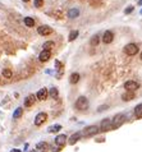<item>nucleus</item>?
Returning a JSON list of instances; mask_svg holds the SVG:
<instances>
[{
  "mask_svg": "<svg viewBox=\"0 0 142 152\" xmlns=\"http://www.w3.org/2000/svg\"><path fill=\"white\" fill-rule=\"evenodd\" d=\"M124 121H126V115L122 114V112H120V114H117L114 116L113 120H111V129H117V128H119Z\"/></svg>",
  "mask_w": 142,
  "mask_h": 152,
  "instance_id": "f257e3e1",
  "label": "nucleus"
},
{
  "mask_svg": "<svg viewBox=\"0 0 142 152\" xmlns=\"http://www.w3.org/2000/svg\"><path fill=\"white\" fill-rule=\"evenodd\" d=\"M76 107L78 110H86L88 107V100L85 96L78 97L77 98V101H76Z\"/></svg>",
  "mask_w": 142,
  "mask_h": 152,
  "instance_id": "f03ea898",
  "label": "nucleus"
},
{
  "mask_svg": "<svg viewBox=\"0 0 142 152\" xmlns=\"http://www.w3.org/2000/svg\"><path fill=\"white\" fill-rule=\"evenodd\" d=\"M124 52L127 54V55L132 56V55H136V54L138 52V47L136 44H128L126 45V47H124Z\"/></svg>",
  "mask_w": 142,
  "mask_h": 152,
  "instance_id": "7ed1b4c3",
  "label": "nucleus"
},
{
  "mask_svg": "<svg viewBox=\"0 0 142 152\" xmlns=\"http://www.w3.org/2000/svg\"><path fill=\"white\" fill-rule=\"evenodd\" d=\"M46 119H47L46 112H38L36 115V118H35V125H36V127H40V125H42L45 123Z\"/></svg>",
  "mask_w": 142,
  "mask_h": 152,
  "instance_id": "20e7f679",
  "label": "nucleus"
},
{
  "mask_svg": "<svg viewBox=\"0 0 142 152\" xmlns=\"http://www.w3.org/2000/svg\"><path fill=\"white\" fill-rule=\"evenodd\" d=\"M97 132H99V128H97L96 125H90V127H87L83 130V136L85 137H91V136H95Z\"/></svg>",
  "mask_w": 142,
  "mask_h": 152,
  "instance_id": "39448f33",
  "label": "nucleus"
},
{
  "mask_svg": "<svg viewBox=\"0 0 142 152\" xmlns=\"http://www.w3.org/2000/svg\"><path fill=\"white\" fill-rule=\"evenodd\" d=\"M138 87H140V86H138V83L134 82V80H128V82L124 83V88H126L128 92H134Z\"/></svg>",
  "mask_w": 142,
  "mask_h": 152,
  "instance_id": "423d86ee",
  "label": "nucleus"
},
{
  "mask_svg": "<svg viewBox=\"0 0 142 152\" xmlns=\"http://www.w3.org/2000/svg\"><path fill=\"white\" fill-rule=\"evenodd\" d=\"M37 32H38V35H41V36H47L51 33L53 29H51V27H49V26H41L37 28Z\"/></svg>",
  "mask_w": 142,
  "mask_h": 152,
  "instance_id": "0eeeda50",
  "label": "nucleus"
},
{
  "mask_svg": "<svg viewBox=\"0 0 142 152\" xmlns=\"http://www.w3.org/2000/svg\"><path fill=\"white\" fill-rule=\"evenodd\" d=\"M113 38H114V35L111 31H105L104 35H102V41H104L105 44H110L113 42Z\"/></svg>",
  "mask_w": 142,
  "mask_h": 152,
  "instance_id": "6e6552de",
  "label": "nucleus"
},
{
  "mask_svg": "<svg viewBox=\"0 0 142 152\" xmlns=\"http://www.w3.org/2000/svg\"><path fill=\"white\" fill-rule=\"evenodd\" d=\"M111 129V120L110 119H104L101 121V125H100V130L105 132V130H110Z\"/></svg>",
  "mask_w": 142,
  "mask_h": 152,
  "instance_id": "1a4fd4ad",
  "label": "nucleus"
},
{
  "mask_svg": "<svg viewBox=\"0 0 142 152\" xmlns=\"http://www.w3.org/2000/svg\"><path fill=\"white\" fill-rule=\"evenodd\" d=\"M67 142V136L66 134H60V136H58L57 138H55V143L59 146V147H61V146H64Z\"/></svg>",
  "mask_w": 142,
  "mask_h": 152,
  "instance_id": "9d476101",
  "label": "nucleus"
},
{
  "mask_svg": "<svg viewBox=\"0 0 142 152\" xmlns=\"http://www.w3.org/2000/svg\"><path fill=\"white\" fill-rule=\"evenodd\" d=\"M47 95H49V92H47V89L46 88H41L40 91L37 92V95H36V97L38 98V100H41V101H44V100H46V97H47Z\"/></svg>",
  "mask_w": 142,
  "mask_h": 152,
  "instance_id": "9b49d317",
  "label": "nucleus"
},
{
  "mask_svg": "<svg viewBox=\"0 0 142 152\" xmlns=\"http://www.w3.org/2000/svg\"><path fill=\"white\" fill-rule=\"evenodd\" d=\"M50 56H51V54L50 51H46V50H42V51L40 52V55H38V59H40V61H47L50 59Z\"/></svg>",
  "mask_w": 142,
  "mask_h": 152,
  "instance_id": "f8f14e48",
  "label": "nucleus"
},
{
  "mask_svg": "<svg viewBox=\"0 0 142 152\" xmlns=\"http://www.w3.org/2000/svg\"><path fill=\"white\" fill-rule=\"evenodd\" d=\"M35 101H36V98H35L33 95H28V96L26 97V100H25V106H26V107L32 106V105L35 104Z\"/></svg>",
  "mask_w": 142,
  "mask_h": 152,
  "instance_id": "ddd939ff",
  "label": "nucleus"
},
{
  "mask_svg": "<svg viewBox=\"0 0 142 152\" xmlns=\"http://www.w3.org/2000/svg\"><path fill=\"white\" fill-rule=\"evenodd\" d=\"M134 115H136V118H138V119L142 118V104H140V105H137L134 107Z\"/></svg>",
  "mask_w": 142,
  "mask_h": 152,
  "instance_id": "4468645a",
  "label": "nucleus"
},
{
  "mask_svg": "<svg viewBox=\"0 0 142 152\" xmlns=\"http://www.w3.org/2000/svg\"><path fill=\"white\" fill-rule=\"evenodd\" d=\"M81 138V133H74L72 137L69 138V145H74L76 142H78V139Z\"/></svg>",
  "mask_w": 142,
  "mask_h": 152,
  "instance_id": "2eb2a0df",
  "label": "nucleus"
},
{
  "mask_svg": "<svg viewBox=\"0 0 142 152\" xmlns=\"http://www.w3.org/2000/svg\"><path fill=\"white\" fill-rule=\"evenodd\" d=\"M36 148L38 151H41V152H45L47 148H49V146H47V143H45V142H40V143H37Z\"/></svg>",
  "mask_w": 142,
  "mask_h": 152,
  "instance_id": "dca6fc26",
  "label": "nucleus"
},
{
  "mask_svg": "<svg viewBox=\"0 0 142 152\" xmlns=\"http://www.w3.org/2000/svg\"><path fill=\"white\" fill-rule=\"evenodd\" d=\"M122 98L124 101H131L132 98H134V92H128V91H127L126 93L122 96Z\"/></svg>",
  "mask_w": 142,
  "mask_h": 152,
  "instance_id": "f3484780",
  "label": "nucleus"
},
{
  "mask_svg": "<svg viewBox=\"0 0 142 152\" xmlns=\"http://www.w3.org/2000/svg\"><path fill=\"white\" fill-rule=\"evenodd\" d=\"M54 46H55V44L53 42V41H46V42L42 45L44 50H46V51H50V50H51Z\"/></svg>",
  "mask_w": 142,
  "mask_h": 152,
  "instance_id": "a211bd4d",
  "label": "nucleus"
},
{
  "mask_svg": "<svg viewBox=\"0 0 142 152\" xmlns=\"http://www.w3.org/2000/svg\"><path fill=\"white\" fill-rule=\"evenodd\" d=\"M78 16H79L78 9H70V10L68 12V17H69V18H77Z\"/></svg>",
  "mask_w": 142,
  "mask_h": 152,
  "instance_id": "6ab92c4d",
  "label": "nucleus"
},
{
  "mask_svg": "<svg viewBox=\"0 0 142 152\" xmlns=\"http://www.w3.org/2000/svg\"><path fill=\"white\" fill-rule=\"evenodd\" d=\"M61 129V125H59V124H57V125H51V127L47 129V132L49 133H57V132H59V130Z\"/></svg>",
  "mask_w": 142,
  "mask_h": 152,
  "instance_id": "aec40b11",
  "label": "nucleus"
},
{
  "mask_svg": "<svg viewBox=\"0 0 142 152\" xmlns=\"http://www.w3.org/2000/svg\"><path fill=\"white\" fill-rule=\"evenodd\" d=\"M23 114V109L22 107H18V109H16V111L13 112V119H19L20 116Z\"/></svg>",
  "mask_w": 142,
  "mask_h": 152,
  "instance_id": "412c9836",
  "label": "nucleus"
},
{
  "mask_svg": "<svg viewBox=\"0 0 142 152\" xmlns=\"http://www.w3.org/2000/svg\"><path fill=\"white\" fill-rule=\"evenodd\" d=\"M70 83L72 85H76V83H78V80H79V74L78 73H73L72 76H70Z\"/></svg>",
  "mask_w": 142,
  "mask_h": 152,
  "instance_id": "4be33fe9",
  "label": "nucleus"
},
{
  "mask_svg": "<svg viewBox=\"0 0 142 152\" xmlns=\"http://www.w3.org/2000/svg\"><path fill=\"white\" fill-rule=\"evenodd\" d=\"M25 25L27 27H33L35 26V20L31 17H26L25 18Z\"/></svg>",
  "mask_w": 142,
  "mask_h": 152,
  "instance_id": "5701e85b",
  "label": "nucleus"
},
{
  "mask_svg": "<svg viewBox=\"0 0 142 152\" xmlns=\"http://www.w3.org/2000/svg\"><path fill=\"white\" fill-rule=\"evenodd\" d=\"M50 96H51L53 98H57L58 97V95H59V92H58V88H55V87H53L51 89H50Z\"/></svg>",
  "mask_w": 142,
  "mask_h": 152,
  "instance_id": "b1692460",
  "label": "nucleus"
},
{
  "mask_svg": "<svg viewBox=\"0 0 142 152\" xmlns=\"http://www.w3.org/2000/svg\"><path fill=\"white\" fill-rule=\"evenodd\" d=\"M3 76H4L5 78H12L13 73H12L10 69H3Z\"/></svg>",
  "mask_w": 142,
  "mask_h": 152,
  "instance_id": "393cba45",
  "label": "nucleus"
},
{
  "mask_svg": "<svg viewBox=\"0 0 142 152\" xmlns=\"http://www.w3.org/2000/svg\"><path fill=\"white\" fill-rule=\"evenodd\" d=\"M77 36H78V31H72V32L69 33V37H68V40H69V41L76 40Z\"/></svg>",
  "mask_w": 142,
  "mask_h": 152,
  "instance_id": "a878e982",
  "label": "nucleus"
},
{
  "mask_svg": "<svg viewBox=\"0 0 142 152\" xmlns=\"http://www.w3.org/2000/svg\"><path fill=\"white\" fill-rule=\"evenodd\" d=\"M97 44H99V36H94L92 40H91V45H92V46H96Z\"/></svg>",
  "mask_w": 142,
  "mask_h": 152,
  "instance_id": "bb28decb",
  "label": "nucleus"
},
{
  "mask_svg": "<svg viewBox=\"0 0 142 152\" xmlns=\"http://www.w3.org/2000/svg\"><path fill=\"white\" fill-rule=\"evenodd\" d=\"M44 5V0H35V7L36 8H41Z\"/></svg>",
  "mask_w": 142,
  "mask_h": 152,
  "instance_id": "cd10ccee",
  "label": "nucleus"
},
{
  "mask_svg": "<svg viewBox=\"0 0 142 152\" xmlns=\"http://www.w3.org/2000/svg\"><path fill=\"white\" fill-rule=\"evenodd\" d=\"M132 10H133V7H129V8H127V9H126V14H129Z\"/></svg>",
  "mask_w": 142,
  "mask_h": 152,
  "instance_id": "c85d7f7f",
  "label": "nucleus"
},
{
  "mask_svg": "<svg viewBox=\"0 0 142 152\" xmlns=\"http://www.w3.org/2000/svg\"><path fill=\"white\" fill-rule=\"evenodd\" d=\"M106 110V109H108V106H100V109H99V111H102V110Z\"/></svg>",
  "mask_w": 142,
  "mask_h": 152,
  "instance_id": "c756f323",
  "label": "nucleus"
},
{
  "mask_svg": "<svg viewBox=\"0 0 142 152\" xmlns=\"http://www.w3.org/2000/svg\"><path fill=\"white\" fill-rule=\"evenodd\" d=\"M10 152H20V150H17V148H14V150H12Z\"/></svg>",
  "mask_w": 142,
  "mask_h": 152,
  "instance_id": "7c9ffc66",
  "label": "nucleus"
},
{
  "mask_svg": "<svg viewBox=\"0 0 142 152\" xmlns=\"http://www.w3.org/2000/svg\"><path fill=\"white\" fill-rule=\"evenodd\" d=\"M22 1H29V0H22Z\"/></svg>",
  "mask_w": 142,
  "mask_h": 152,
  "instance_id": "2f4dec72",
  "label": "nucleus"
},
{
  "mask_svg": "<svg viewBox=\"0 0 142 152\" xmlns=\"http://www.w3.org/2000/svg\"><path fill=\"white\" fill-rule=\"evenodd\" d=\"M141 59H142V52H141Z\"/></svg>",
  "mask_w": 142,
  "mask_h": 152,
  "instance_id": "473e14b6",
  "label": "nucleus"
}]
</instances>
